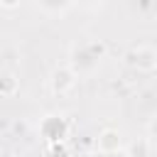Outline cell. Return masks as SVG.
<instances>
[{"instance_id": "1", "label": "cell", "mask_w": 157, "mask_h": 157, "mask_svg": "<svg viewBox=\"0 0 157 157\" xmlns=\"http://www.w3.org/2000/svg\"><path fill=\"white\" fill-rule=\"evenodd\" d=\"M105 56V44L98 42V39H86V42H78L71 54H69V66L74 69L76 76L81 74H93L101 64V59Z\"/></svg>"}, {"instance_id": "2", "label": "cell", "mask_w": 157, "mask_h": 157, "mask_svg": "<svg viewBox=\"0 0 157 157\" xmlns=\"http://www.w3.org/2000/svg\"><path fill=\"white\" fill-rule=\"evenodd\" d=\"M39 132H42V137H44L49 145H54V142H64L66 135H69V120H66L64 115H59V113H49V115L42 118V123H39Z\"/></svg>"}, {"instance_id": "3", "label": "cell", "mask_w": 157, "mask_h": 157, "mask_svg": "<svg viewBox=\"0 0 157 157\" xmlns=\"http://www.w3.org/2000/svg\"><path fill=\"white\" fill-rule=\"evenodd\" d=\"M125 61H128L132 69H137V71H152V69L157 66V52H155L152 47L140 44V47H132V49L125 54Z\"/></svg>"}, {"instance_id": "4", "label": "cell", "mask_w": 157, "mask_h": 157, "mask_svg": "<svg viewBox=\"0 0 157 157\" xmlns=\"http://www.w3.org/2000/svg\"><path fill=\"white\" fill-rule=\"evenodd\" d=\"M76 78H78V76L74 74L71 66H56V69L52 71L49 86H52L54 93H69V91L76 86Z\"/></svg>"}, {"instance_id": "5", "label": "cell", "mask_w": 157, "mask_h": 157, "mask_svg": "<svg viewBox=\"0 0 157 157\" xmlns=\"http://www.w3.org/2000/svg\"><path fill=\"white\" fill-rule=\"evenodd\" d=\"M96 147H98V152H105V155L123 152V135L113 128H105V130H101V135L96 140Z\"/></svg>"}, {"instance_id": "6", "label": "cell", "mask_w": 157, "mask_h": 157, "mask_svg": "<svg viewBox=\"0 0 157 157\" xmlns=\"http://www.w3.org/2000/svg\"><path fill=\"white\" fill-rule=\"evenodd\" d=\"M34 5H37V10H42L47 15H61L71 7V2H66V0H37Z\"/></svg>"}, {"instance_id": "7", "label": "cell", "mask_w": 157, "mask_h": 157, "mask_svg": "<svg viewBox=\"0 0 157 157\" xmlns=\"http://www.w3.org/2000/svg\"><path fill=\"white\" fill-rule=\"evenodd\" d=\"M125 157H150V140L140 137V140H132L130 145H125Z\"/></svg>"}, {"instance_id": "8", "label": "cell", "mask_w": 157, "mask_h": 157, "mask_svg": "<svg viewBox=\"0 0 157 157\" xmlns=\"http://www.w3.org/2000/svg\"><path fill=\"white\" fill-rule=\"evenodd\" d=\"M0 81H2V88H0V91H2V96H12V93H15V88H17L15 76H12L10 71H2V78H0Z\"/></svg>"}, {"instance_id": "9", "label": "cell", "mask_w": 157, "mask_h": 157, "mask_svg": "<svg viewBox=\"0 0 157 157\" xmlns=\"http://www.w3.org/2000/svg\"><path fill=\"white\" fill-rule=\"evenodd\" d=\"M47 155L49 157H69V150H66V142H54L47 147Z\"/></svg>"}, {"instance_id": "10", "label": "cell", "mask_w": 157, "mask_h": 157, "mask_svg": "<svg viewBox=\"0 0 157 157\" xmlns=\"http://www.w3.org/2000/svg\"><path fill=\"white\" fill-rule=\"evenodd\" d=\"M147 130H150V137H152V142L157 145V115L150 120V125H147Z\"/></svg>"}, {"instance_id": "11", "label": "cell", "mask_w": 157, "mask_h": 157, "mask_svg": "<svg viewBox=\"0 0 157 157\" xmlns=\"http://www.w3.org/2000/svg\"><path fill=\"white\" fill-rule=\"evenodd\" d=\"M93 157H125V152H115V155H105V152H98Z\"/></svg>"}]
</instances>
